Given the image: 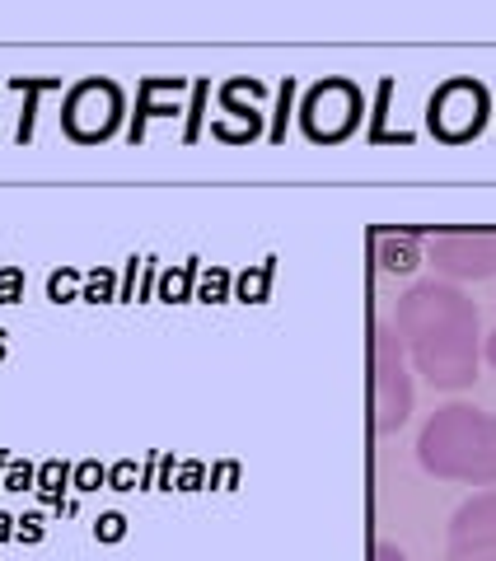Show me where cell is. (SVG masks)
<instances>
[{
  "label": "cell",
  "instance_id": "1",
  "mask_svg": "<svg viewBox=\"0 0 496 561\" xmlns=\"http://www.w3.org/2000/svg\"><path fill=\"white\" fill-rule=\"evenodd\" d=\"M398 342L436 389H468L478 379V309L450 281H422L398 304Z\"/></svg>",
  "mask_w": 496,
  "mask_h": 561
},
{
  "label": "cell",
  "instance_id": "2",
  "mask_svg": "<svg viewBox=\"0 0 496 561\" xmlns=\"http://www.w3.org/2000/svg\"><path fill=\"white\" fill-rule=\"evenodd\" d=\"M417 459L426 473L468 487H496V417L482 407H440L422 426Z\"/></svg>",
  "mask_w": 496,
  "mask_h": 561
},
{
  "label": "cell",
  "instance_id": "3",
  "mask_svg": "<svg viewBox=\"0 0 496 561\" xmlns=\"http://www.w3.org/2000/svg\"><path fill=\"white\" fill-rule=\"evenodd\" d=\"M370 398H375V431L394 435L412 412V374L403 360V342H398L394 323H375L370 337Z\"/></svg>",
  "mask_w": 496,
  "mask_h": 561
},
{
  "label": "cell",
  "instance_id": "4",
  "mask_svg": "<svg viewBox=\"0 0 496 561\" xmlns=\"http://www.w3.org/2000/svg\"><path fill=\"white\" fill-rule=\"evenodd\" d=\"M122 113H127V103H122V89L113 80H80V85L66 94L61 103V127L66 136L80 145H99L108 141L117 127H122Z\"/></svg>",
  "mask_w": 496,
  "mask_h": 561
},
{
  "label": "cell",
  "instance_id": "5",
  "mask_svg": "<svg viewBox=\"0 0 496 561\" xmlns=\"http://www.w3.org/2000/svg\"><path fill=\"white\" fill-rule=\"evenodd\" d=\"M300 122H305L309 141H323V145L347 141L351 131L361 127V89L351 80H323L300 103Z\"/></svg>",
  "mask_w": 496,
  "mask_h": 561
},
{
  "label": "cell",
  "instance_id": "6",
  "mask_svg": "<svg viewBox=\"0 0 496 561\" xmlns=\"http://www.w3.org/2000/svg\"><path fill=\"white\" fill-rule=\"evenodd\" d=\"M482 122H487V89L478 80H445V85L431 94V108H426V127L436 131L440 141H468L478 136Z\"/></svg>",
  "mask_w": 496,
  "mask_h": 561
},
{
  "label": "cell",
  "instance_id": "7",
  "mask_svg": "<svg viewBox=\"0 0 496 561\" xmlns=\"http://www.w3.org/2000/svg\"><path fill=\"white\" fill-rule=\"evenodd\" d=\"M431 262L454 281L496 276V230H445L431 234Z\"/></svg>",
  "mask_w": 496,
  "mask_h": 561
},
{
  "label": "cell",
  "instance_id": "8",
  "mask_svg": "<svg viewBox=\"0 0 496 561\" xmlns=\"http://www.w3.org/2000/svg\"><path fill=\"white\" fill-rule=\"evenodd\" d=\"M450 561H496V491H478L454 510Z\"/></svg>",
  "mask_w": 496,
  "mask_h": 561
},
{
  "label": "cell",
  "instance_id": "9",
  "mask_svg": "<svg viewBox=\"0 0 496 561\" xmlns=\"http://www.w3.org/2000/svg\"><path fill=\"white\" fill-rule=\"evenodd\" d=\"M183 89H188L183 75H150V80H141V89H136V117H132V127H127L132 145L146 141L150 117H174L178 113V103H155V99H160V94H183Z\"/></svg>",
  "mask_w": 496,
  "mask_h": 561
},
{
  "label": "cell",
  "instance_id": "10",
  "mask_svg": "<svg viewBox=\"0 0 496 561\" xmlns=\"http://www.w3.org/2000/svg\"><path fill=\"white\" fill-rule=\"evenodd\" d=\"M426 239V230H375V253H380V267L394 276H408L417 262H422V253H417V244Z\"/></svg>",
  "mask_w": 496,
  "mask_h": 561
},
{
  "label": "cell",
  "instance_id": "11",
  "mask_svg": "<svg viewBox=\"0 0 496 561\" xmlns=\"http://www.w3.org/2000/svg\"><path fill=\"white\" fill-rule=\"evenodd\" d=\"M197 276H202V258L178 262V267L160 272V286H155V295H160L164 304H188L192 295H197Z\"/></svg>",
  "mask_w": 496,
  "mask_h": 561
},
{
  "label": "cell",
  "instance_id": "12",
  "mask_svg": "<svg viewBox=\"0 0 496 561\" xmlns=\"http://www.w3.org/2000/svg\"><path fill=\"white\" fill-rule=\"evenodd\" d=\"M10 89H19V94H29V99H24V113H19V141H33V117H38V94H47V89H61V80H52V75H15V80H10Z\"/></svg>",
  "mask_w": 496,
  "mask_h": 561
},
{
  "label": "cell",
  "instance_id": "13",
  "mask_svg": "<svg viewBox=\"0 0 496 561\" xmlns=\"http://www.w3.org/2000/svg\"><path fill=\"white\" fill-rule=\"evenodd\" d=\"M272 276H277V258H263L258 267H244V272H234V300L263 304V300H267V290H272Z\"/></svg>",
  "mask_w": 496,
  "mask_h": 561
},
{
  "label": "cell",
  "instance_id": "14",
  "mask_svg": "<svg viewBox=\"0 0 496 561\" xmlns=\"http://www.w3.org/2000/svg\"><path fill=\"white\" fill-rule=\"evenodd\" d=\"M71 468H75V463H66V459H43V463H38V482H33L38 501H43V505H61V496H66V487H71Z\"/></svg>",
  "mask_w": 496,
  "mask_h": 561
},
{
  "label": "cell",
  "instance_id": "15",
  "mask_svg": "<svg viewBox=\"0 0 496 561\" xmlns=\"http://www.w3.org/2000/svg\"><path fill=\"white\" fill-rule=\"evenodd\" d=\"M197 304H225L234 300V272L230 267H220V262H211L202 276H197V295H192Z\"/></svg>",
  "mask_w": 496,
  "mask_h": 561
},
{
  "label": "cell",
  "instance_id": "16",
  "mask_svg": "<svg viewBox=\"0 0 496 561\" xmlns=\"http://www.w3.org/2000/svg\"><path fill=\"white\" fill-rule=\"evenodd\" d=\"M80 300L85 304H117V272L113 267H94V272H85Z\"/></svg>",
  "mask_w": 496,
  "mask_h": 561
},
{
  "label": "cell",
  "instance_id": "17",
  "mask_svg": "<svg viewBox=\"0 0 496 561\" xmlns=\"http://www.w3.org/2000/svg\"><path fill=\"white\" fill-rule=\"evenodd\" d=\"M80 286H85V272H75V267H57V272L47 276V300L52 304H75L80 300Z\"/></svg>",
  "mask_w": 496,
  "mask_h": 561
},
{
  "label": "cell",
  "instance_id": "18",
  "mask_svg": "<svg viewBox=\"0 0 496 561\" xmlns=\"http://www.w3.org/2000/svg\"><path fill=\"white\" fill-rule=\"evenodd\" d=\"M71 487L75 491H99V487H108V468H103L99 459H80L71 468Z\"/></svg>",
  "mask_w": 496,
  "mask_h": 561
},
{
  "label": "cell",
  "instance_id": "19",
  "mask_svg": "<svg viewBox=\"0 0 496 561\" xmlns=\"http://www.w3.org/2000/svg\"><path fill=\"white\" fill-rule=\"evenodd\" d=\"M33 482H38V468L29 459H10L5 477H0V491H33Z\"/></svg>",
  "mask_w": 496,
  "mask_h": 561
},
{
  "label": "cell",
  "instance_id": "20",
  "mask_svg": "<svg viewBox=\"0 0 496 561\" xmlns=\"http://www.w3.org/2000/svg\"><path fill=\"white\" fill-rule=\"evenodd\" d=\"M206 94H211V85H206V80H197V85H192V108H188V127H183V141H197V136H202V113H206Z\"/></svg>",
  "mask_w": 496,
  "mask_h": 561
},
{
  "label": "cell",
  "instance_id": "21",
  "mask_svg": "<svg viewBox=\"0 0 496 561\" xmlns=\"http://www.w3.org/2000/svg\"><path fill=\"white\" fill-rule=\"evenodd\" d=\"M141 487V468H136V459H117L113 468H108V491H136Z\"/></svg>",
  "mask_w": 496,
  "mask_h": 561
},
{
  "label": "cell",
  "instance_id": "22",
  "mask_svg": "<svg viewBox=\"0 0 496 561\" xmlns=\"http://www.w3.org/2000/svg\"><path fill=\"white\" fill-rule=\"evenodd\" d=\"M389 99H394V80H384L380 94H375V113H370V141H389V131H384V113H389Z\"/></svg>",
  "mask_w": 496,
  "mask_h": 561
},
{
  "label": "cell",
  "instance_id": "23",
  "mask_svg": "<svg viewBox=\"0 0 496 561\" xmlns=\"http://www.w3.org/2000/svg\"><path fill=\"white\" fill-rule=\"evenodd\" d=\"M291 99H295V80L286 75V85L277 89V117H272V131H267L272 141H286V113H291Z\"/></svg>",
  "mask_w": 496,
  "mask_h": 561
},
{
  "label": "cell",
  "instance_id": "24",
  "mask_svg": "<svg viewBox=\"0 0 496 561\" xmlns=\"http://www.w3.org/2000/svg\"><path fill=\"white\" fill-rule=\"evenodd\" d=\"M94 538H99V543H122V538H127V515H117V510L99 515L94 519Z\"/></svg>",
  "mask_w": 496,
  "mask_h": 561
},
{
  "label": "cell",
  "instance_id": "25",
  "mask_svg": "<svg viewBox=\"0 0 496 561\" xmlns=\"http://www.w3.org/2000/svg\"><path fill=\"white\" fill-rule=\"evenodd\" d=\"M174 487H178V491H202V487H206V463H202V459H188V463H178V473H174Z\"/></svg>",
  "mask_w": 496,
  "mask_h": 561
},
{
  "label": "cell",
  "instance_id": "26",
  "mask_svg": "<svg viewBox=\"0 0 496 561\" xmlns=\"http://www.w3.org/2000/svg\"><path fill=\"white\" fill-rule=\"evenodd\" d=\"M24 295V267H0V304H19Z\"/></svg>",
  "mask_w": 496,
  "mask_h": 561
},
{
  "label": "cell",
  "instance_id": "27",
  "mask_svg": "<svg viewBox=\"0 0 496 561\" xmlns=\"http://www.w3.org/2000/svg\"><path fill=\"white\" fill-rule=\"evenodd\" d=\"M43 533H47V519L43 515H19L15 519V538H19V543H43Z\"/></svg>",
  "mask_w": 496,
  "mask_h": 561
},
{
  "label": "cell",
  "instance_id": "28",
  "mask_svg": "<svg viewBox=\"0 0 496 561\" xmlns=\"http://www.w3.org/2000/svg\"><path fill=\"white\" fill-rule=\"evenodd\" d=\"M174 473H178L174 454H155V491H174Z\"/></svg>",
  "mask_w": 496,
  "mask_h": 561
},
{
  "label": "cell",
  "instance_id": "29",
  "mask_svg": "<svg viewBox=\"0 0 496 561\" xmlns=\"http://www.w3.org/2000/svg\"><path fill=\"white\" fill-rule=\"evenodd\" d=\"M211 487H220V491H234L239 487V463H216V468H211Z\"/></svg>",
  "mask_w": 496,
  "mask_h": 561
},
{
  "label": "cell",
  "instance_id": "30",
  "mask_svg": "<svg viewBox=\"0 0 496 561\" xmlns=\"http://www.w3.org/2000/svg\"><path fill=\"white\" fill-rule=\"evenodd\" d=\"M375 561H408L398 543H375Z\"/></svg>",
  "mask_w": 496,
  "mask_h": 561
},
{
  "label": "cell",
  "instance_id": "31",
  "mask_svg": "<svg viewBox=\"0 0 496 561\" xmlns=\"http://www.w3.org/2000/svg\"><path fill=\"white\" fill-rule=\"evenodd\" d=\"M10 538H15V515L0 510V543H10Z\"/></svg>",
  "mask_w": 496,
  "mask_h": 561
},
{
  "label": "cell",
  "instance_id": "32",
  "mask_svg": "<svg viewBox=\"0 0 496 561\" xmlns=\"http://www.w3.org/2000/svg\"><path fill=\"white\" fill-rule=\"evenodd\" d=\"M15 459V454H10V449H0V477H5V463Z\"/></svg>",
  "mask_w": 496,
  "mask_h": 561
},
{
  "label": "cell",
  "instance_id": "33",
  "mask_svg": "<svg viewBox=\"0 0 496 561\" xmlns=\"http://www.w3.org/2000/svg\"><path fill=\"white\" fill-rule=\"evenodd\" d=\"M487 360L496 365V332H492V342H487Z\"/></svg>",
  "mask_w": 496,
  "mask_h": 561
},
{
  "label": "cell",
  "instance_id": "34",
  "mask_svg": "<svg viewBox=\"0 0 496 561\" xmlns=\"http://www.w3.org/2000/svg\"><path fill=\"white\" fill-rule=\"evenodd\" d=\"M10 356V346H5V328H0V360Z\"/></svg>",
  "mask_w": 496,
  "mask_h": 561
}]
</instances>
